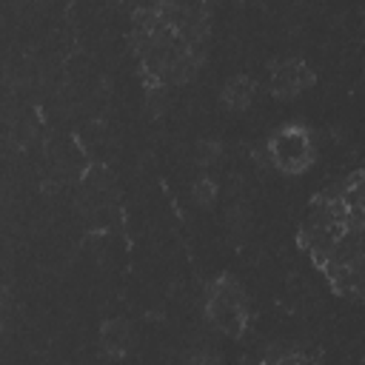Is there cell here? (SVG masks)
I'll return each mask as SVG.
<instances>
[{
  "mask_svg": "<svg viewBox=\"0 0 365 365\" xmlns=\"http://www.w3.org/2000/svg\"><path fill=\"white\" fill-rule=\"evenodd\" d=\"M299 242L336 294L365 302V171L311 200Z\"/></svg>",
  "mask_w": 365,
  "mask_h": 365,
  "instance_id": "obj_1",
  "label": "cell"
},
{
  "mask_svg": "<svg viewBox=\"0 0 365 365\" xmlns=\"http://www.w3.org/2000/svg\"><path fill=\"white\" fill-rule=\"evenodd\" d=\"M205 317L225 336H240L248 322V297L234 277H220L205 291Z\"/></svg>",
  "mask_w": 365,
  "mask_h": 365,
  "instance_id": "obj_2",
  "label": "cell"
},
{
  "mask_svg": "<svg viewBox=\"0 0 365 365\" xmlns=\"http://www.w3.org/2000/svg\"><path fill=\"white\" fill-rule=\"evenodd\" d=\"M317 145L314 134L302 123H285L279 125L268 140V160L282 174H302L314 165Z\"/></svg>",
  "mask_w": 365,
  "mask_h": 365,
  "instance_id": "obj_3",
  "label": "cell"
},
{
  "mask_svg": "<svg viewBox=\"0 0 365 365\" xmlns=\"http://www.w3.org/2000/svg\"><path fill=\"white\" fill-rule=\"evenodd\" d=\"M268 74H271V94L279 100H291L302 94L308 86H314V71L297 57L274 60L268 66Z\"/></svg>",
  "mask_w": 365,
  "mask_h": 365,
  "instance_id": "obj_4",
  "label": "cell"
},
{
  "mask_svg": "<svg viewBox=\"0 0 365 365\" xmlns=\"http://www.w3.org/2000/svg\"><path fill=\"white\" fill-rule=\"evenodd\" d=\"M131 325L125 319H106L100 328V348L108 359H123L131 351Z\"/></svg>",
  "mask_w": 365,
  "mask_h": 365,
  "instance_id": "obj_5",
  "label": "cell"
},
{
  "mask_svg": "<svg viewBox=\"0 0 365 365\" xmlns=\"http://www.w3.org/2000/svg\"><path fill=\"white\" fill-rule=\"evenodd\" d=\"M254 97H257V83L245 74L228 80L225 88H222V106L228 111H245L254 103Z\"/></svg>",
  "mask_w": 365,
  "mask_h": 365,
  "instance_id": "obj_6",
  "label": "cell"
},
{
  "mask_svg": "<svg viewBox=\"0 0 365 365\" xmlns=\"http://www.w3.org/2000/svg\"><path fill=\"white\" fill-rule=\"evenodd\" d=\"M265 365H317V359L302 348H271Z\"/></svg>",
  "mask_w": 365,
  "mask_h": 365,
  "instance_id": "obj_7",
  "label": "cell"
},
{
  "mask_svg": "<svg viewBox=\"0 0 365 365\" xmlns=\"http://www.w3.org/2000/svg\"><path fill=\"white\" fill-rule=\"evenodd\" d=\"M220 157H222V143L214 140V137H202V140L194 145V163H197L200 168L214 165Z\"/></svg>",
  "mask_w": 365,
  "mask_h": 365,
  "instance_id": "obj_8",
  "label": "cell"
},
{
  "mask_svg": "<svg viewBox=\"0 0 365 365\" xmlns=\"http://www.w3.org/2000/svg\"><path fill=\"white\" fill-rule=\"evenodd\" d=\"M191 200L200 205V208H211L217 202V182L211 177H197L191 182Z\"/></svg>",
  "mask_w": 365,
  "mask_h": 365,
  "instance_id": "obj_9",
  "label": "cell"
},
{
  "mask_svg": "<svg viewBox=\"0 0 365 365\" xmlns=\"http://www.w3.org/2000/svg\"><path fill=\"white\" fill-rule=\"evenodd\" d=\"M188 362H191V365H220V356H217V351H214L208 342H200V345L191 351Z\"/></svg>",
  "mask_w": 365,
  "mask_h": 365,
  "instance_id": "obj_10",
  "label": "cell"
},
{
  "mask_svg": "<svg viewBox=\"0 0 365 365\" xmlns=\"http://www.w3.org/2000/svg\"><path fill=\"white\" fill-rule=\"evenodd\" d=\"M262 365H265V362H262Z\"/></svg>",
  "mask_w": 365,
  "mask_h": 365,
  "instance_id": "obj_11",
  "label": "cell"
}]
</instances>
